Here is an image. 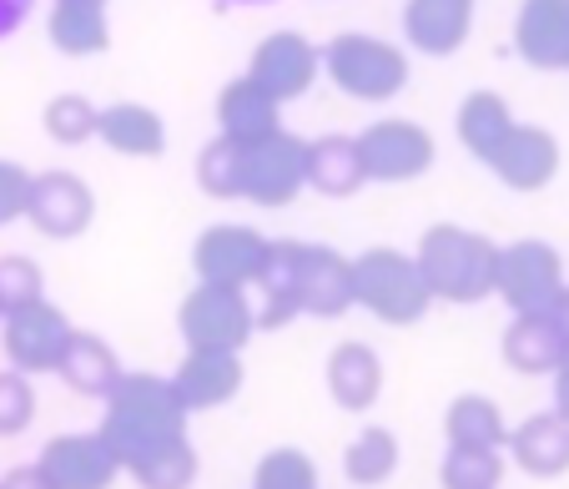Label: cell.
<instances>
[{
  "instance_id": "4316f807",
  "label": "cell",
  "mask_w": 569,
  "mask_h": 489,
  "mask_svg": "<svg viewBox=\"0 0 569 489\" xmlns=\"http://www.w3.org/2000/svg\"><path fill=\"white\" fill-rule=\"evenodd\" d=\"M61 373L66 383H71L76 393H91V399H107L111 389L121 383V359H117V348L107 343V338L97 333H71V343H66L61 353Z\"/></svg>"
},
{
  "instance_id": "cb8c5ba5",
  "label": "cell",
  "mask_w": 569,
  "mask_h": 489,
  "mask_svg": "<svg viewBox=\"0 0 569 489\" xmlns=\"http://www.w3.org/2000/svg\"><path fill=\"white\" fill-rule=\"evenodd\" d=\"M363 182H368V167H363V147H358V137L328 131V137L308 142V187L312 192L353 197Z\"/></svg>"
},
{
  "instance_id": "e575fe53",
  "label": "cell",
  "mask_w": 569,
  "mask_h": 489,
  "mask_svg": "<svg viewBox=\"0 0 569 489\" xmlns=\"http://www.w3.org/2000/svg\"><path fill=\"white\" fill-rule=\"evenodd\" d=\"M252 489H318V465L302 449H272L262 455Z\"/></svg>"
},
{
  "instance_id": "d590c367",
  "label": "cell",
  "mask_w": 569,
  "mask_h": 489,
  "mask_svg": "<svg viewBox=\"0 0 569 489\" xmlns=\"http://www.w3.org/2000/svg\"><path fill=\"white\" fill-rule=\"evenodd\" d=\"M26 303H41V268L26 258L0 262V308H26Z\"/></svg>"
},
{
  "instance_id": "f35d334b",
  "label": "cell",
  "mask_w": 569,
  "mask_h": 489,
  "mask_svg": "<svg viewBox=\"0 0 569 489\" xmlns=\"http://www.w3.org/2000/svg\"><path fill=\"white\" fill-rule=\"evenodd\" d=\"M36 0H0V41H11L26 21H31Z\"/></svg>"
},
{
  "instance_id": "ba28073f",
  "label": "cell",
  "mask_w": 569,
  "mask_h": 489,
  "mask_svg": "<svg viewBox=\"0 0 569 489\" xmlns=\"http://www.w3.org/2000/svg\"><path fill=\"white\" fill-rule=\"evenodd\" d=\"M363 147V167H368V182H419L423 172L433 167L439 147L433 137L419 127V121H403V117H383L358 137Z\"/></svg>"
},
{
  "instance_id": "7a4b0ae2",
  "label": "cell",
  "mask_w": 569,
  "mask_h": 489,
  "mask_svg": "<svg viewBox=\"0 0 569 489\" xmlns=\"http://www.w3.org/2000/svg\"><path fill=\"white\" fill-rule=\"evenodd\" d=\"M419 268L429 278L433 298L443 303H483V298H499V258L505 248L489 242L483 232L473 228H459V222H439L419 238Z\"/></svg>"
},
{
  "instance_id": "6da1fadb",
  "label": "cell",
  "mask_w": 569,
  "mask_h": 489,
  "mask_svg": "<svg viewBox=\"0 0 569 489\" xmlns=\"http://www.w3.org/2000/svg\"><path fill=\"white\" fill-rule=\"evenodd\" d=\"M187 419H192V409L182 403L172 379H161V373H121V383L107 393L101 439L121 459V469H137L161 445L182 439Z\"/></svg>"
},
{
  "instance_id": "8fae6325",
  "label": "cell",
  "mask_w": 569,
  "mask_h": 489,
  "mask_svg": "<svg viewBox=\"0 0 569 489\" xmlns=\"http://www.w3.org/2000/svg\"><path fill=\"white\" fill-rule=\"evenodd\" d=\"M31 222L46 232V238H81L97 218V197L81 177L71 172H46V177H31V202H26Z\"/></svg>"
},
{
  "instance_id": "ffe728a7",
  "label": "cell",
  "mask_w": 569,
  "mask_h": 489,
  "mask_svg": "<svg viewBox=\"0 0 569 489\" xmlns=\"http://www.w3.org/2000/svg\"><path fill=\"white\" fill-rule=\"evenodd\" d=\"M473 31V0H409L403 36L423 56H453Z\"/></svg>"
},
{
  "instance_id": "83f0119b",
  "label": "cell",
  "mask_w": 569,
  "mask_h": 489,
  "mask_svg": "<svg viewBox=\"0 0 569 489\" xmlns=\"http://www.w3.org/2000/svg\"><path fill=\"white\" fill-rule=\"evenodd\" d=\"M443 435H449V445H469V449H505L509 445L505 413H499L495 399H483V393H459V399L449 403Z\"/></svg>"
},
{
  "instance_id": "4fadbf2b",
  "label": "cell",
  "mask_w": 569,
  "mask_h": 489,
  "mask_svg": "<svg viewBox=\"0 0 569 489\" xmlns=\"http://www.w3.org/2000/svg\"><path fill=\"white\" fill-rule=\"evenodd\" d=\"M489 172L509 187V192H545L559 177V142L545 127H515L509 142L489 157Z\"/></svg>"
},
{
  "instance_id": "603a6c76",
  "label": "cell",
  "mask_w": 569,
  "mask_h": 489,
  "mask_svg": "<svg viewBox=\"0 0 569 489\" xmlns=\"http://www.w3.org/2000/svg\"><path fill=\"white\" fill-rule=\"evenodd\" d=\"M328 393H333L338 409H373L378 393H383V363H378V353L368 343H358V338H348V343H338L333 353H328Z\"/></svg>"
},
{
  "instance_id": "8992f818",
  "label": "cell",
  "mask_w": 569,
  "mask_h": 489,
  "mask_svg": "<svg viewBox=\"0 0 569 489\" xmlns=\"http://www.w3.org/2000/svg\"><path fill=\"white\" fill-rule=\"evenodd\" d=\"M565 293V262L549 242H509L505 258H499V298L509 303V313H555Z\"/></svg>"
},
{
  "instance_id": "d4e9b609",
  "label": "cell",
  "mask_w": 569,
  "mask_h": 489,
  "mask_svg": "<svg viewBox=\"0 0 569 489\" xmlns=\"http://www.w3.org/2000/svg\"><path fill=\"white\" fill-rule=\"evenodd\" d=\"M453 127H459L463 152L479 157V162L489 167V157L509 142V131H515L519 121H515V111H509V101L499 97V91H469V97L459 101Z\"/></svg>"
},
{
  "instance_id": "836d02e7",
  "label": "cell",
  "mask_w": 569,
  "mask_h": 489,
  "mask_svg": "<svg viewBox=\"0 0 569 489\" xmlns=\"http://www.w3.org/2000/svg\"><path fill=\"white\" fill-rule=\"evenodd\" d=\"M137 485L141 489H192V479H197V449H192V439H172V445H161L157 455H147L137 469Z\"/></svg>"
},
{
  "instance_id": "f1b7e54d",
  "label": "cell",
  "mask_w": 569,
  "mask_h": 489,
  "mask_svg": "<svg viewBox=\"0 0 569 489\" xmlns=\"http://www.w3.org/2000/svg\"><path fill=\"white\" fill-rule=\"evenodd\" d=\"M51 46L66 56H101L111 46L107 6H81V0H56L51 11Z\"/></svg>"
},
{
  "instance_id": "ab89813d",
  "label": "cell",
  "mask_w": 569,
  "mask_h": 489,
  "mask_svg": "<svg viewBox=\"0 0 569 489\" xmlns=\"http://www.w3.org/2000/svg\"><path fill=\"white\" fill-rule=\"evenodd\" d=\"M0 489H61V485L46 475V465H31V469H16V475L6 479Z\"/></svg>"
},
{
  "instance_id": "484cf974",
  "label": "cell",
  "mask_w": 569,
  "mask_h": 489,
  "mask_svg": "<svg viewBox=\"0 0 569 489\" xmlns=\"http://www.w3.org/2000/svg\"><path fill=\"white\" fill-rule=\"evenodd\" d=\"M101 142L121 157H161L167 152V121L147 101H117V107H101Z\"/></svg>"
},
{
  "instance_id": "3957f363",
  "label": "cell",
  "mask_w": 569,
  "mask_h": 489,
  "mask_svg": "<svg viewBox=\"0 0 569 489\" xmlns=\"http://www.w3.org/2000/svg\"><path fill=\"white\" fill-rule=\"evenodd\" d=\"M353 272H358V303L393 328L423 323V313L439 303L419 268V258H409V252L368 248L353 258Z\"/></svg>"
},
{
  "instance_id": "5b68a950",
  "label": "cell",
  "mask_w": 569,
  "mask_h": 489,
  "mask_svg": "<svg viewBox=\"0 0 569 489\" xmlns=\"http://www.w3.org/2000/svg\"><path fill=\"white\" fill-rule=\"evenodd\" d=\"M187 348H227L242 353L248 338L258 333V308H252L248 288H227V283H197L177 308Z\"/></svg>"
},
{
  "instance_id": "8d00e7d4",
  "label": "cell",
  "mask_w": 569,
  "mask_h": 489,
  "mask_svg": "<svg viewBox=\"0 0 569 489\" xmlns=\"http://www.w3.org/2000/svg\"><path fill=\"white\" fill-rule=\"evenodd\" d=\"M36 413V393L26 379L16 373H0V435H21Z\"/></svg>"
},
{
  "instance_id": "f546056e",
  "label": "cell",
  "mask_w": 569,
  "mask_h": 489,
  "mask_svg": "<svg viewBox=\"0 0 569 489\" xmlns=\"http://www.w3.org/2000/svg\"><path fill=\"white\" fill-rule=\"evenodd\" d=\"M343 475H348V485H358V489L388 485V479L398 475V439H393V429L373 425V429H363V435L348 439Z\"/></svg>"
},
{
  "instance_id": "44dd1931",
  "label": "cell",
  "mask_w": 569,
  "mask_h": 489,
  "mask_svg": "<svg viewBox=\"0 0 569 489\" xmlns=\"http://www.w3.org/2000/svg\"><path fill=\"white\" fill-rule=\"evenodd\" d=\"M71 333L76 328L66 323V313H56L46 303H26L11 313V353L21 369H61Z\"/></svg>"
},
{
  "instance_id": "60d3db41",
  "label": "cell",
  "mask_w": 569,
  "mask_h": 489,
  "mask_svg": "<svg viewBox=\"0 0 569 489\" xmlns=\"http://www.w3.org/2000/svg\"><path fill=\"white\" fill-rule=\"evenodd\" d=\"M555 413L569 419V348H565V359H559V369H555Z\"/></svg>"
},
{
  "instance_id": "2e32d148",
  "label": "cell",
  "mask_w": 569,
  "mask_h": 489,
  "mask_svg": "<svg viewBox=\"0 0 569 489\" xmlns=\"http://www.w3.org/2000/svg\"><path fill=\"white\" fill-rule=\"evenodd\" d=\"M177 393L192 413L202 409H222L237 399L242 389V353H227V348H187L182 369L172 373Z\"/></svg>"
},
{
  "instance_id": "277c9868",
  "label": "cell",
  "mask_w": 569,
  "mask_h": 489,
  "mask_svg": "<svg viewBox=\"0 0 569 489\" xmlns=\"http://www.w3.org/2000/svg\"><path fill=\"white\" fill-rule=\"evenodd\" d=\"M322 71L353 101H393L409 87V56L393 41H378L363 31H343L322 46Z\"/></svg>"
},
{
  "instance_id": "9c48e42d",
  "label": "cell",
  "mask_w": 569,
  "mask_h": 489,
  "mask_svg": "<svg viewBox=\"0 0 569 489\" xmlns=\"http://www.w3.org/2000/svg\"><path fill=\"white\" fill-rule=\"evenodd\" d=\"M272 242L258 228H242V222H217L197 238L192 248V272L197 283H227V288H252L262 272Z\"/></svg>"
},
{
  "instance_id": "4dcf8cb0",
  "label": "cell",
  "mask_w": 569,
  "mask_h": 489,
  "mask_svg": "<svg viewBox=\"0 0 569 489\" xmlns=\"http://www.w3.org/2000/svg\"><path fill=\"white\" fill-rule=\"evenodd\" d=\"M242 172H248V142H232L217 131L197 157V182L212 197H242Z\"/></svg>"
},
{
  "instance_id": "b9f144b4",
  "label": "cell",
  "mask_w": 569,
  "mask_h": 489,
  "mask_svg": "<svg viewBox=\"0 0 569 489\" xmlns=\"http://www.w3.org/2000/svg\"><path fill=\"white\" fill-rule=\"evenodd\" d=\"M217 6H227V11H242V6H278V0H217Z\"/></svg>"
},
{
  "instance_id": "52a82bcc",
  "label": "cell",
  "mask_w": 569,
  "mask_h": 489,
  "mask_svg": "<svg viewBox=\"0 0 569 489\" xmlns=\"http://www.w3.org/2000/svg\"><path fill=\"white\" fill-rule=\"evenodd\" d=\"M308 187V142L292 131H272L248 142V172H242V202L288 207Z\"/></svg>"
},
{
  "instance_id": "d6986e66",
  "label": "cell",
  "mask_w": 569,
  "mask_h": 489,
  "mask_svg": "<svg viewBox=\"0 0 569 489\" xmlns=\"http://www.w3.org/2000/svg\"><path fill=\"white\" fill-rule=\"evenodd\" d=\"M505 363L515 373H529V379H539V373H555L559 359H565L569 348V333L565 323H559V313H515V323L505 328Z\"/></svg>"
},
{
  "instance_id": "5bb4252c",
  "label": "cell",
  "mask_w": 569,
  "mask_h": 489,
  "mask_svg": "<svg viewBox=\"0 0 569 489\" xmlns=\"http://www.w3.org/2000/svg\"><path fill=\"white\" fill-rule=\"evenodd\" d=\"M248 293L258 308V328H288L302 313V242H272Z\"/></svg>"
},
{
  "instance_id": "7bdbcfd3",
  "label": "cell",
  "mask_w": 569,
  "mask_h": 489,
  "mask_svg": "<svg viewBox=\"0 0 569 489\" xmlns=\"http://www.w3.org/2000/svg\"><path fill=\"white\" fill-rule=\"evenodd\" d=\"M555 313H559V323H565V333H569V293H565V303H559Z\"/></svg>"
},
{
  "instance_id": "30bf717a",
  "label": "cell",
  "mask_w": 569,
  "mask_h": 489,
  "mask_svg": "<svg viewBox=\"0 0 569 489\" xmlns=\"http://www.w3.org/2000/svg\"><path fill=\"white\" fill-rule=\"evenodd\" d=\"M318 71H322V51L308 41V36H298V31L262 36L258 51H252V66H248V77L262 81V87H268L278 101L308 97L312 81H318Z\"/></svg>"
},
{
  "instance_id": "7402d4cb",
  "label": "cell",
  "mask_w": 569,
  "mask_h": 489,
  "mask_svg": "<svg viewBox=\"0 0 569 489\" xmlns=\"http://www.w3.org/2000/svg\"><path fill=\"white\" fill-rule=\"evenodd\" d=\"M509 455L535 479L565 475L569 469V419L565 413H529L519 429H509Z\"/></svg>"
},
{
  "instance_id": "9a60e30c",
  "label": "cell",
  "mask_w": 569,
  "mask_h": 489,
  "mask_svg": "<svg viewBox=\"0 0 569 489\" xmlns=\"http://www.w3.org/2000/svg\"><path fill=\"white\" fill-rule=\"evenodd\" d=\"M515 51L535 71H569V0H525L515 16Z\"/></svg>"
},
{
  "instance_id": "74e56055",
  "label": "cell",
  "mask_w": 569,
  "mask_h": 489,
  "mask_svg": "<svg viewBox=\"0 0 569 489\" xmlns=\"http://www.w3.org/2000/svg\"><path fill=\"white\" fill-rule=\"evenodd\" d=\"M26 202H31V177L21 167H0V222L26 212Z\"/></svg>"
},
{
  "instance_id": "ac0fdd59",
  "label": "cell",
  "mask_w": 569,
  "mask_h": 489,
  "mask_svg": "<svg viewBox=\"0 0 569 489\" xmlns=\"http://www.w3.org/2000/svg\"><path fill=\"white\" fill-rule=\"evenodd\" d=\"M278 117H282V101L252 77L227 81L222 97H217V131L232 137V142H262V137L282 131Z\"/></svg>"
},
{
  "instance_id": "e0dca14e",
  "label": "cell",
  "mask_w": 569,
  "mask_h": 489,
  "mask_svg": "<svg viewBox=\"0 0 569 489\" xmlns=\"http://www.w3.org/2000/svg\"><path fill=\"white\" fill-rule=\"evenodd\" d=\"M46 475L61 489H111V479L121 475V459L111 455V445L97 435H61L46 449Z\"/></svg>"
},
{
  "instance_id": "1f68e13d",
  "label": "cell",
  "mask_w": 569,
  "mask_h": 489,
  "mask_svg": "<svg viewBox=\"0 0 569 489\" xmlns=\"http://www.w3.org/2000/svg\"><path fill=\"white\" fill-rule=\"evenodd\" d=\"M46 137L61 147H81L91 137H101V107H91L81 91H61L46 101Z\"/></svg>"
},
{
  "instance_id": "7c38bea8",
  "label": "cell",
  "mask_w": 569,
  "mask_h": 489,
  "mask_svg": "<svg viewBox=\"0 0 569 489\" xmlns=\"http://www.w3.org/2000/svg\"><path fill=\"white\" fill-rule=\"evenodd\" d=\"M358 308V272L353 258L338 248L302 242V313L308 318H343Z\"/></svg>"
},
{
  "instance_id": "d6a6232c",
  "label": "cell",
  "mask_w": 569,
  "mask_h": 489,
  "mask_svg": "<svg viewBox=\"0 0 569 489\" xmlns=\"http://www.w3.org/2000/svg\"><path fill=\"white\" fill-rule=\"evenodd\" d=\"M439 475H443V489H499L505 485V455L499 449L449 445Z\"/></svg>"
},
{
  "instance_id": "ee69618b",
  "label": "cell",
  "mask_w": 569,
  "mask_h": 489,
  "mask_svg": "<svg viewBox=\"0 0 569 489\" xmlns=\"http://www.w3.org/2000/svg\"><path fill=\"white\" fill-rule=\"evenodd\" d=\"M81 6H111V0H81Z\"/></svg>"
}]
</instances>
